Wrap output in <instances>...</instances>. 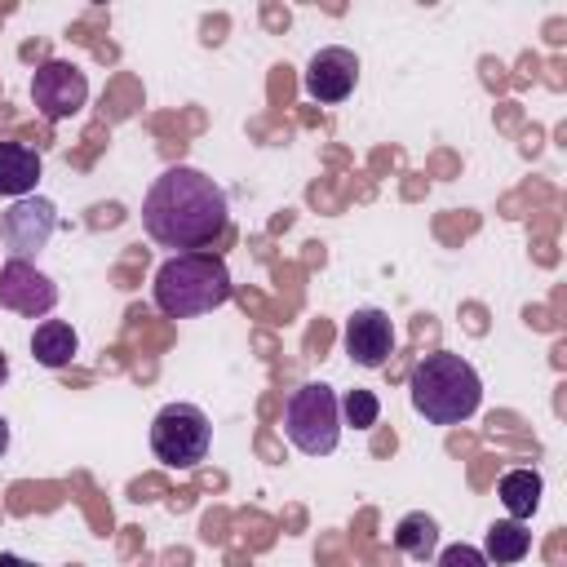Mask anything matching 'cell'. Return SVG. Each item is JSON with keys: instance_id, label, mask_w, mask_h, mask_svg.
<instances>
[{"instance_id": "cell-6", "label": "cell", "mask_w": 567, "mask_h": 567, "mask_svg": "<svg viewBox=\"0 0 567 567\" xmlns=\"http://www.w3.org/2000/svg\"><path fill=\"white\" fill-rule=\"evenodd\" d=\"M31 97H35V111L49 120V124H62L71 115L84 111L89 102V80L75 62H62V58H49L35 66L31 75Z\"/></svg>"}, {"instance_id": "cell-3", "label": "cell", "mask_w": 567, "mask_h": 567, "mask_svg": "<svg viewBox=\"0 0 567 567\" xmlns=\"http://www.w3.org/2000/svg\"><path fill=\"white\" fill-rule=\"evenodd\" d=\"M155 310L168 319H195L230 301V270L217 252H173L151 284Z\"/></svg>"}, {"instance_id": "cell-12", "label": "cell", "mask_w": 567, "mask_h": 567, "mask_svg": "<svg viewBox=\"0 0 567 567\" xmlns=\"http://www.w3.org/2000/svg\"><path fill=\"white\" fill-rule=\"evenodd\" d=\"M75 354H80V337H75L71 323H62V319L35 323V332H31V359L40 368H66Z\"/></svg>"}, {"instance_id": "cell-10", "label": "cell", "mask_w": 567, "mask_h": 567, "mask_svg": "<svg viewBox=\"0 0 567 567\" xmlns=\"http://www.w3.org/2000/svg\"><path fill=\"white\" fill-rule=\"evenodd\" d=\"M346 354L359 368H385L390 354H394V323H390V315L377 310V306H359L346 319Z\"/></svg>"}, {"instance_id": "cell-18", "label": "cell", "mask_w": 567, "mask_h": 567, "mask_svg": "<svg viewBox=\"0 0 567 567\" xmlns=\"http://www.w3.org/2000/svg\"><path fill=\"white\" fill-rule=\"evenodd\" d=\"M0 567H31L27 558H18V554H0Z\"/></svg>"}, {"instance_id": "cell-2", "label": "cell", "mask_w": 567, "mask_h": 567, "mask_svg": "<svg viewBox=\"0 0 567 567\" xmlns=\"http://www.w3.org/2000/svg\"><path fill=\"white\" fill-rule=\"evenodd\" d=\"M408 394H412V408L430 425H461V421H470L478 412L483 381H478L470 359H461L452 350H434V354L416 359Z\"/></svg>"}, {"instance_id": "cell-15", "label": "cell", "mask_w": 567, "mask_h": 567, "mask_svg": "<svg viewBox=\"0 0 567 567\" xmlns=\"http://www.w3.org/2000/svg\"><path fill=\"white\" fill-rule=\"evenodd\" d=\"M527 549H532V532H527L523 523L501 518V523L487 527V540H483V558H487V567H509V563L527 558Z\"/></svg>"}, {"instance_id": "cell-1", "label": "cell", "mask_w": 567, "mask_h": 567, "mask_svg": "<svg viewBox=\"0 0 567 567\" xmlns=\"http://www.w3.org/2000/svg\"><path fill=\"white\" fill-rule=\"evenodd\" d=\"M226 221H230L226 190L204 168H190V164L164 168L142 199V230L159 248L199 252L226 230Z\"/></svg>"}, {"instance_id": "cell-16", "label": "cell", "mask_w": 567, "mask_h": 567, "mask_svg": "<svg viewBox=\"0 0 567 567\" xmlns=\"http://www.w3.org/2000/svg\"><path fill=\"white\" fill-rule=\"evenodd\" d=\"M337 408H341V425H350V430H368V425H377V416H381V399L372 394V390H346L341 399H337Z\"/></svg>"}, {"instance_id": "cell-11", "label": "cell", "mask_w": 567, "mask_h": 567, "mask_svg": "<svg viewBox=\"0 0 567 567\" xmlns=\"http://www.w3.org/2000/svg\"><path fill=\"white\" fill-rule=\"evenodd\" d=\"M40 182V151L22 142H0V195L27 199Z\"/></svg>"}, {"instance_id": "cell-9", "label": "cell", "mask_w": 567, "mask_h": 567, "mask_svg": "<svg viewBox=\"0 0 567 567\" xmlns=\"http://www.w3.org/2000/svg\"><path fill=\"white\" fill-rule=\"evenodd\" d=\"M0 306L13 310V315L40 319V315H49V310L58 306V284H53L44 270H35L31 261L9 257V261L0 266Z\"/></svg>"}, {"instance_id": "cell-13", "label": "cell", "mask_w": 567, "mask_h": 567, "mask_svg": "<svg viewBox=\"0 0 567 567\" xmlns=\"http://www.w3.org/2000/svg\"><path fill=\"white\" fill-rule=\"evenodd\" d=\"M540 492H545V483H540L536 470H505L501 483H496V496H501V505H505V514L514 523H527L536 514Z\"/></svg>"}, {"instance_id": "cell-7", "label": "cell", "mask_w": 567, "mask_h": 567, "mask_svg": "<svg viewBox=\"0 0 567 567\" xmlns=\"http://www.w3.org/2000/svg\"><path fill=\"white\" fill-rule=\"evenodd\" d=\"M53 230H58V208H53V199H44V195L13 199V204L4 208V217H0V239H4L9 257H18V261L35 257V252L53 239Z\"/></svg>"}, {"instance_id": "cell-17", "label": "cell", "mask_w": 567, "mask_h": 567, "mask_svg": "<svg viewBox=\"0 0 567 567\" xmlns=\"http://www.w3.org/2000/svg\"><path fill=\"white\" fill-rule=\"evenodd\" d=\"M439 567H487V558H483V549H474V545H447V549L439 554Z\"/></svg>"}, {"instance_id": "cell-19", "label": "cell", "mask_w": 567, "mask_h": 567, "mask_svg": "<svg viewBox=\"0 0 567 567\" xmlns=\"http://www.w3.org/2000/svg\"><path fill=\"white\" fill-rule=\"evenodd\" d=\"M4 452H9V421L0 416V456H4Z\"/></svg>"}, {"instance_id": "cell-5", "label": "cell", "mask_w": 567, "mask_h": 567, "mask_svg": "<svg viewBox=\"0 0 567 567\" xmlns=\"http://www.w3.org/2000/svg\"><path fill=\"white\" fill-rule=\"evenodd\" d=\"M213 447V421L195 403H164L151 421V452L168 470H195Z\"/></svg>"}, {"instance_id": "cell-20", "label": "cell", "mask_w": 567, "mask_h": 567, "mask_svg": "<svg viewBox=\"0 0 567 567\" xmlns=\"http://www.w3.org/2000/svg\"><path fill=\"white\" fill-rule=\"evenodd\" d=\"M4 381H9V354L0 350V385H4Z\"/></svg>"}, {"instance_id": "cell-14", "label": "cell", "mask_w": 567, "mask_h": 567, "mask_svg": "<svg viewBox=\"0 0 567 567\" xmlns=\"http://www.w3.org/2000/svg\"><path fill=\"white\" fill-rule=\"evenodd\" d=\"M394 549L408 554V558H416V563L434 558V554H439V523H434L425 509L403 514L399 527H394Z\"/></svg>"}, {"instance_id": "cell-4", "label": "cell", "mask_w": 567, "mask_h": 567, "mask_svg": "<svg viewBox=\"0 0 567 567\" xmlns=\"http://www.w3.org/2000/svg\"><path fill=\"white\" fill-rule=\"evenodd\" d=\"M284 434L306 456H328L341 443V408L337 390L323 381H306L284 399Z\"/></svg>"}, {"instance_id": "cell-8", "label": "cell", "mask_w": 567, "mask_h": 567, "mask_svg": "<svg viewBox=\"0 0 567 567\" xmlns=\"http://www.w3.org/2000/svg\"><path fill=\"white\" fill-rule=\"evenodd\" d=\"M354 84H359V58H354V49H346V44L319 49V53L306 62V71H301L306 97H315V102H323V106L346 102V97L354 93Z\"/></svg>"}]
</instances>
